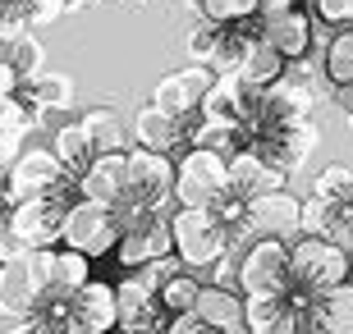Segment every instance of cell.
<instances>
[{"label":"cell","instance_id":"17","mask_svg":"<svg viewBox=\"0 0 353 334\" xmlns=\"http://www.w3.org/2000/svg\"><path fill=\"white\" fill-rule=\"evenodd\" d=\"M262 32H266V41H271L285 60H303V55L312 51V19H307L299 5L285 10V14H275V19H266Z\"/></svg>","mask_w":353,"mask_h":334},{"label":"cell","instance_id":"4","mask_svg":"<svg viewBox=\"0 0 353 334\" xmlns=\"http://www.w3.org/2000/svg\"><path fill=\"white\" fill-rule=\"evenodd\" d=\"M230 160L202 147H188L179 156V179H174V202L179 206H216L230 197Z\"/></svg>","mask_w":353,"mask_h":334},{"label":"cell","instance_id":"18","mask_svg":"<svg viewBox=\"0 0 353 334\" xmlns=\"http://www.w3.org/2000/svg\"><path fill=\"white\" fill-rule=\"evenodd\" d=\"M41 302V289H37V275H32V261L23 257H10L0 261V307L10 311H28L32 316V307Z\"/></svg>","mask_w":353,"mask_h":334},{"label":"cell","instance_id":"19","mask_svg":"<svg viewBox=\"0 0 353 334\" xmlns=\"http://www.w3.org/2000/svg\"><path fill=\"white\" fill-rule=\"evenodd\" d=\"M285 74H289V60L275 51L271 41H266V32H262V37L248 46V55H243V65H239L234 78H243L252 92H266V87H275Z\"/></svg>","mask_w":353,"mask_h":334},{"label":"cell","instance_id":"25","mask_svg":"<svg viewBox=\"0 0 353 334\" xmlns=\"http://www.w3.org/2000/svg\"><path fill=\"white\" fill-rule=\"evenodd\" d=\"M51 152L60 156V165L74 174V179H83L92 169V160H97V147H92V138L83 133V124L74 119V124H65V129L55 133V142H51Z\"/></svg>","mask_w":353,"mask_h":334},{"label":"cell","instance_id":"3","mask_svg":"<svg viewBox=\"0 0 353 334\" xmlns=\"http://www.w3.org/2000/svg\"><path fill=\"white\" fill-rule=\"evenodd\" d=\"M79 188V183H74ZM74 188L65 193H46V197H28V202H14V220H10V238L23 252H46V247L65 243V216L69 206L79 202Z\"/></svg>","mask_w":353,"mask_h":334},{"label":"cell","instance_id":"15","mask_svg":"<svg viewBox=\"0 0 353 334\" xmlns=\"http://www.w3.org/2000/svg\"><path fill=\"white\" fill-rule=\"evenodd\" d=\"M285 179H289L285 169H275L271 160H262L252 147L230 160V188H234V197H243V202H257V197H266V193H285Z\"/></svg>","mask_w":353,"mask_h":334},{"label":"cell","instance_id":"40","mask_svg":"<svg viewBox=\"0 0 353 334\" xmlns=\"http://www.w3.org/2000/svg\"><path fill=\"white\" fill-rule=\"evenodd\" d=\"M335 101H340V110H344V124L353 129V87H340V92H335Z\"/></svg>","mask_w":353,"mask_h":334},{"label":"cell","instance_id":"12","mask_svg":"<svg viewBox=\"0 0 353 334\" xmlns=\"http://www.w3.org/2000/svg\"><path fill=\"white\" fill-rule=\"evenodd\" d=\"M248 229H252V238L294 243V238H303V202L294 193L257 197V202H248Z\"/></svg>","mask_w":353,"mask_h":334},{"label":"cell","instance_id":"23","mask_svg":"<svg viewBox=\"0 0 353 334\" xmlns=\"http://www.w3.org/2000/svg\"><path fill=\"white\" fill-rule=\"evenodd\" d=\"M193 147L234 160L239 152H248V129H243V124H230V119H207L202 115L197 119V133H193Z\"/></svg>","mask_w":353,"mask_h":334},{"label":"cell","instance_id":"41","mask_svg":"<svg viewBox=\"0 0 353 334\" xmlns=\"http://www.w3.org/2000/svg\"><path fill=\"white\" fill-rule=\"evenodd\" d=\"M225 334H252V330H248V325H234V330H225Z\"/></svg>","mask_w":353,"mask_h":334},{"label":"cell","instance_id":"20","mask_svg":"<svg viewBox=\"0 0 353 334\" xmlns=\"http://www.w3.org/2000/svg\"><path fill=\"white\" fill-rule=\"evenodd\" d=\"M294 316H299L294 293H266V298H248L243 325L252 334H294Z\"/></svg>","mask_w":353,"mask_h":334},{"label":"cell","instance_id":"28","mask_svg":"<svg viewBox=\"0 0 353 334\" xmlns=\"http://www.w3.org/2000/svg\"><path fill=\"white\" fill-rule=\"evenodd\" d=\"M316 307H321V321H326L330 334H353V280L340 284V289H330V293H321Z\"/></svg>","mask_w":353,"mask_h":334},{"label":"cell","instance_id":"29","mask_svg":"<svg viewBox=\"0 0 353 334\" xmlns=\"http://www.w3.org/2000/svg\"><path fill=\"white\" fill-rule=\"evenodd\" d=\"M326 83L335 92L340 87H353V28L335 32L326 46Z\"/></svg>","mask_w":353,"mask_h":334},{"label":"cell","instance_id":"5","mask_svg":"<svg viewBox=\"0 0 353 334\" xmlns=\"http://www.w3.org/2000/svg\"><path fill=\"white\" fill-rule=\"evenodd\" d=\"M119 238H124V225L115 220V211L101 202H88V197H79V202L69 206L65 216V247L69 252H83V257H110L119 247Z\"/></svg>","mask_w":353,"mask_h":334},{"label":"cell","instance_id":"38","mask_svg":"<svg viewBox=\"0 0 353 334\" xmlns=\"http://www.w3.org/2000/svg\"><path fill=\"white\" fill-rule=\"evenodd\" d=\"M285 10H294V0H262V10H257V19H275V14H285Z\"/></svg>","mask_w":353,"mask_h":334},{"label":"cell","instance_id":"33","mask_svg":"<svg viewBox=\"0 0 353 334\" xmlns=\"http://www.w3.org/2000/svg\"><path fill=\"white\" fill-rule=\"evenodd\" d=\"M316 14L326 19L330 28H353V0H316Z\"/></svg>","mask_w":353,"mask_h":334},{"label":"cell","instance_id":"24","mask_svg":"<svg viewBox=\"0 0 353 334\" xmlns=\"http://www.w3.org/2000/svg\"><path fill=\"white\" fill-rule=\"evenodd\" d=\"M88 284H92V257H83V252H69V247H55L51 298H65V302H74V293H83Z\"/></svg>","mask_w":353,"mask_h":334},{"label":"cell","instance_id":"26","mask_svg":"<svg viewBox=\"0 0 353 334\" xmlns=\"http://www.w3.org/2000/svg\"><path fill=\"white\" fill-rule=\"evenodd\" d=\"M79 124H83V133L92 138L97 156H115V152H124V124H119V115L110 110V105H92V110L79 119Z\"/></svg>","mask_w":353,"mask_h":334},{"label":"cell","instance_id":"13","mask_svg":"<svg viewBox=\"0 0 353 334\" xmlns=\"http://www.w3.org/2000/svg\"><path fill=\"white\" fill-rule=\"evenodd\" d=\"M69 321L79 325V334H119V293H115V284L92 280L83 293H74Z\"/></svg>","mask_w":353,"mask_h":334},{"label":"cell","instance_id":"35","mask_svg":"<svg viewBox=\"0 0 353 334\" xmlns=\"http://www.w3.org/2000/svg\"><path fill=\"white\" fill-rule=\"evenodd\" d=\"M19 87H23V78L14 74V65L5 60V46H0V101H10V96H19Z\"/></svg>","mask_w":353,"mask_h":334},{"label":"cell","instance_id":"14","mask_svg":"<svg viewBox=\"0 0 353 334\" xmlns=\"http://www.w3.org/2000/svg\"><path fill=\"white\" fill-rule=\"evenodd\" d=\"M79 197L119 211V206L129 202V152L97 156V160H92V169L79 179Z\"/></svg>","mask_w":353,"mask_h":334},{"label":"cell","instance_id":"6","mask_svg":"<svg viewBox=\"0 0 353 334\" xmlns=\"http://www.w3.org/2000/svg\"><path fill=\"white\" fill-rule=\"evenodd\" d=\"M239 293L243 298H266V293H289V243L280 238H252L239 257Z\"/></svg>","mask_w":353,"mask_h":334},{"label":"cell","instance_id":"9","mask_svg":"<svg viewBox=\"0 0 353 334\" xmlns=\"http://www.w3.org/2000/svg\"><path fill=\"white\" fill-rule=\"evenodd\" d=\"M115 293H119V334H147V330H165L170 325V311L161 302L157 284H147L138 270L115 284Z\"/></svg>","mask_w":353,"mask_h":334},{"label":"cell","instance_id":"30","mask_svg":"<svg viewBox=\"0 0 353 334\" xmlns=\"http://www.w3.org/2000/svg\"><path fill=\"white\" fill-rule=\"evenodd\" d=\"M5 60L14 65V74L23 78V83H32V78H41V69H46V46H41V37H14L10 46H5Z\"/></svg>","mask_w":353,"mask_h":334},{"label":"cell","instance_id":"16","mask_svg":"<svg viewBox=\"0 0 353 334\" xmlns=\"http://www.w3.org/2000/svg\"><path fill=\"white\" fill-rule=\"evenodd\" d=\"M252 105H257V92H252L243 78L225 74V78H216V87L207 92L202 115H207V119H230V124H248Z\"/></svg>","mask_w":353,"mask_h":334},{"label":"cell","instance_id":"39","mask_svg":"<svg viewBox=\"0 0 353 334\" xmlns=\"http://www.w3.org/2000/svg\"><path fill=\"white\" fill-rule=\"evenodd\" d=\"M10 220H14V202H10V193L0 188V238L10 233Z\"/></svg>","mask_w":353,"mask_h":334},{"label":"cell","instance_id":"22","mask_svg":"<svg viewBox=\"0 0 353 334\" xmlns=\"http://www.w3.org/2000/svg\"><path fill=\"white\" fill-rule=\"evenodd\" d=\"M19 96H23L37 115H55V110H69V105H74V78L69 74H41V78H32V83H23Z\"/></svg>","mask_w":353,"mask_h":334},{"label":"cell","instance_id":"10","mask_svg":"<svg viewBox=\"0 0 353 334\" xmlns=\"http://www.w3.org/2000/svg\"><path fill=\"white\" fill-rule=\"evenodd\" d=\"M216 87V69L211 65H188V69H174L157 83L152 92V105L161 110H170V115L188 119V115H202V101H207V92Z\"/></svg>","mask_w":353,"mask_h":334},{"label":"cell","instance_id":"36","mask_svg":"<svg viewBox=\"0 0 353 334\" xmlns=\"http://www.w3.org/2000/svg\"><path fill=\"white\" fill-rule=\"evenodd\" d=\"M28 321H32L28 311H10V307H0V334H19Z\"/></svg>","mask_w":353,"mask_h":334},{"label":"cell","instance_id":"43","mask_svg":"<svg viewBox=\"0 0 353 334\" xmlns=\"http://www.w3.org/2000/svg\"><path fill=\"white\" fill-rule=\"evenodd\" d=\"M129 5H133V0H129Z\"/></svg>","mask_w":353,"mask_h":334},{"label":"cell","instance_id":"32","mask_svg":"<svg viewBox=\"0 0 353 334\" xmlns=\"http://www.w3.org/2000/svg\"><path fill=\"white\" fill-rule=\"evenodd\" d=\"M312 197H326V202H349L353 197V169L349 165H326L316 174Z\"/></svg>","mask_w":353,"mask_h":334},{"label":"cell","instance_id":"37","mask_svg":"<svg viewBox=\"0 0 353 334\" xmlns=\"http://www.w3.org/2000/svg\"><path fill=\"white\" fill-rule=\"evenodd\" d=\"M14 160H19V147H5V142H0V188H10V169H14Z\"/></svg>","mask_w":353,"mask_h":334},{"label":"cell","instance_id":"11","mask_svg":"<svg viewBox=\"0 0 353 334\" xmlns=\"http://www.w3.org/2000/svg\"><path fill=\"white\" fill-rule=\"evenodd\" d=\"M197 119L202 115H170V110H161V105L147 101L138 115H133V138H138V147H147V152H161V156H174L179 147H193V133H197Z\"/></svg>","mask_w":353,"mask_h":334},{"label":"cell","instance_id":"21","mask_svg":"<svg viewBox=\"0 0 353 334\" xmlns=\"http://www.w3.org/2000/svg\"><path fill=\"white\" fill-rule=\"evenodd\" d=\"M197 316L225 334V330H234V325H243V316H248V298L239 293V289L207 284V289H202V298H197Z\"/></svg>","mask_w":353,"mask_h":334},{"label":"cell","instance_id":"1","mask_svg":"<svg viewBox=\"0 0 353 334\" xmlns=\"http://www.w3.org/2000/svg\"><path fill=\"white\" fill-rule=\"evenodd\" d=\"M353 280V252L330 238H312L303 233L289 243V293H307V298H321L330 289Z\"/></svg>","mask_w":353,"mask_h":334},{"label":"cell","instance_id":"34","mask_svg":"<svg viewBox=\"0 0 353 334\" xmlns=\"http://www.w3.org/2000/svg\"><path fill=\"white\" fill-rule=\"evenodd\" d=\"M165 334H221V330H216V325H207L197 311H188V316H170Z\"/></svg>","mask_w":353,"mask_h":334},{"label":"cell","instance_id":"42","mask_svg":"<svg viewBox=\"0 0 353 334\" xmlns=\"http://www.w3.org/2000/svg\"><path fill=\"white\" fill-rule=\"evenodd\" d=\"M147 334H165V330H147Z\"/></svg>","mask_w":353,"mask_h":334},{"label":"cell","instance_id":"27","mask_svg":"<svg viewBox=\"0 0 353 334\" xmlns=\"http://www.w3.org/2000/svg\"><path fill=\"white\" fill-rule=\"evenodd\" d=\"M202 289H207V284L197 280L193 270H174V275H165V284H161L157 293H161V302H165L170 316H188V311H197Z\"/></svg>","mask_w":353,"mask_h":334},{"label":"cell","instance_id":"8","mask_svg":"<svg viewBox=\"0 0 353 334\" xmlns=\"http://www.w3.org/2000/svg\"><path fill=\"white\" fill-rule=\"evenodd\" d=\"M115 261H119V266H129V270L174 261V229H170V220L143 216L138 225H129L124 238H119V247H115Z\"/></svg>","mask_w":353,"mask_h":334},{"label":"cell","instance_id":"2","mask_svg":"<svg viewBox=\"0 0 353 334\" xmlns=\"http://www.w3.org/2000/svg\"><path fill=\"white\" fill-rule=\"evenodd\" d=\"M174 179H179V165L170 156L133 147L129 152V202L115 211V220L129 229L143 216H157V206H165L174 197Z\"/></svg>","mask_w":353,"mask_h":334},{"label":"cell","instance_id":"31","mask_svg":"<svg viewBox=\"0 0 353 334\" xmlns=\"http://www.w3.org/2000/svg\"><path fill=\"white\" fill-rule=\"evenodd\" d=\"M202 5V14H207L211 23H248V19H257V10H262V0H197Z\"/></svg>","mask_w":353,"mask_h":334},{"label":"cell","instance_id":"7","mask_svg":"<svg viewBox=\"0 0 353 334\" xmlns=\"http://www.w3.org/2000/svg\"><path fill=\"white\" fill-rule=\"evenodd\" d=\"M74 174H69L65 165H60V156L51 152V147H28V152H19V160H14L10 169V202H28V197H46V193H65V188H74Z\"/></svg>","mask_w":353,"mask_h":334}]
</instances>
